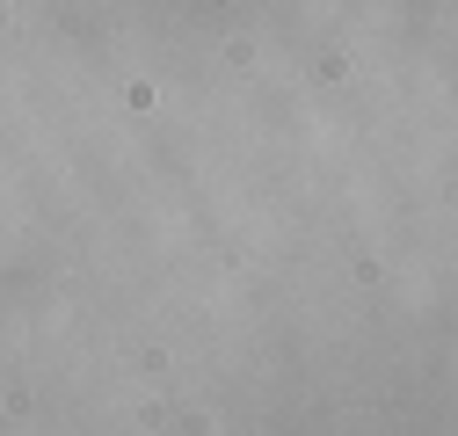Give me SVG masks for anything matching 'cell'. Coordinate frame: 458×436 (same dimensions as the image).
Here are the masks:
<instances>
[]
</instances>
